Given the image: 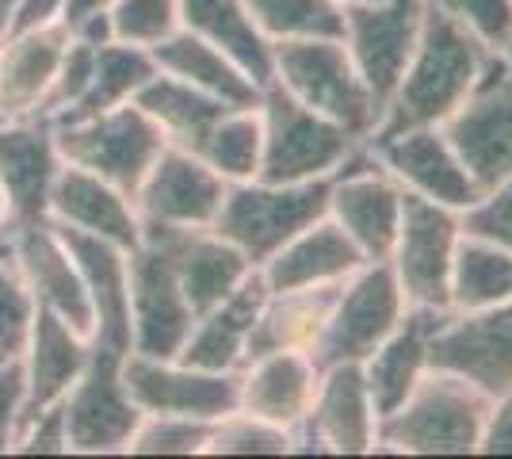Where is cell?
Wrapping results in <instances>:
<instances>
[{"label": "cell", "instance_id": "34", "mask_svg": "<svg viewBox=\"0 0 512 459\" xmlns=\"http://www.w3.org/2000/svg\"><path fill=\"white\" fill-rule=\"evenodd\" d=\"M512 299V253L486 238L463 234L451 264V314H474Z\"/></svg>", "mask_w": 512, "mask_h": 459}, {"label": "cell", "instance_id": "41", "mask_svg": "<svg viewBox=\"0 0 512 459\" xmlns=\"http://www.w3.org/2000/svg\"><path fill=\"white\" fill-rule=\"evenodd\" d=\"M111 39L153 50L172 31H180V4L176 0H115L107 8Z\"/></svg>", "mask_w": 512, "mask_h": 459}, {"label": "cell", "instance_id": "49", "mask_svg": "<svg viewBox=\"0 0 512 459\" xmlns=\"http://www.w3.org/2000/svg\"><path fill=\"white\" fill-rule=\"evenodd\" d=\"M115 0H69V12H65V27L77 20H85V16H92V12H107Z\"/></svg>", "mask_w": 512, "mask_h": 459}, {"label": "cell", "instance_id": "2", "mask_svg": "<svg viewBox=\"0 0 512 459\" xmlns=\"http://www.w3.org/2000/svg\"><path fill=\"white\" fill-rule=\"evenodd\" d=\"M490 414V394L444 368L406 394L402 406L379 417L375 452L390 456H474Z\"/></svg>", "mask_w": 512, "mask_h": 459}, {"label": "cell", "instance_id": "43", "mask_svg": "<svg viewBox=\"0 0 512 459\" xmlns=\"http://www.w3.org/2000/svg\"><path fill=\"white\" fill-rule=\"evenodd\" d=\"M65 31H69V27H65ZM96 50H100L96 43L69 35L62 66H58L54 88H50V100H46V111H43L46 119H62V115H69V111L81 104L88 81H92V69H96Z\"/></svg>", "mask_w": 512, "mask_h": 459}, {"label": "cell", "instance_id": "44", "mask_svg": "<svg viewBox=\"0 0 512 459\" xmlns=\"http://www.w3.org/2000/svg\"><path fill=\"white\" fill-rule=\"evenodd\" d=\"M459 219H463V234L486 238L512 253V173L486 188Z\"/></svg>", "mask_w": 512, "mask_h": 459}, {"label": "cell", "instance_id": "40", "mask_svg": "<svg viewBox=\"0 0 512 459\" xmlns=\"http://www.w3.org/2000/svg\"><path fill=\"white\" fill-rule=\"evenodd\" d=\"M35 314H39V306L23 284L12 253L0 249V364H12L23 356L31 326H35Z\"/></svg>", "mask_w": 512, "mask_h": 459}, {"label": "cell", "instance_id": "16", "mask_svg": "<svg viewBox=\"0 0 512 459\" xmlns=\"http://www.w3.org/2000/svg\"><path fill=\"white\" fill-rule=\"evenodd\" d=\"M123 379L130 398L142 414H172V417H218L237 410V372H207L184 360H157V356H123Z\"/></svg>", "mask_w": 512, "mask_h": 459}, {"label": "cell", "instance_id": "15", "mask_svg": "<svg viewBox=\"0 0 512 459\" xmlns=\"http://www.w3.org/2000/svg\"><path fill=\"white\" fill-rule=\"evenodd\" d=\"M226 188L230 184L214 173L199 153L184 150V146H165L130 199H134L142 226L207 230L218 219Z\"/></svg>", "mask_w": 512, "mask_h": 459}, {"label": "cell", "instance_id": "30", "mask_svg": "<svg viewBox=\"0 0 512 459\" xmlns=\"http://www.w3.org/2000/svg\"><path fill=\"white\" fill-rule=\"evenodd\" d=\"M153 62H157L161 73L180 77V81H188L199 92H211V96H218L230 108H256L260 88H264L256 85L226 50H218L214 43L199 39V35L184 31V27L172 31L165 43L153 46Z\"/></svg>", "mask_w": 512, "mask_h": 459}, {"label": "cell", "instance_id": "42", "mask_svg": "<svg viewBox=\"0 0 512 459\" xmlns=\"http://www.w3.org/2000/svg\"><path fill=\"white\" fill-rule=\"evenodd\" d=\"M448 12L459 27H467L490 54H501L512 43V0H428Z\"/></svg>", "mask_w": 512, "mask_h": 459}, {"label": "cell", "instance_id": "17", "mask_svg": "<svg viewBox=\"0 0 512 459\" xmlns=\"http://www.w3.org/2000/svg\"><path fill=\"white\" fill-rule=\"evenodd\" d=\"M367 150L409 196L432 199L459 215L482 196L478 184L463 169L455 146L448 142L444 127H409L398 134H383V138H371Z\"/></svg>", "mask_w": 512, "mask_h": 459}, {"label": "cell", "instance_id": "29", "mask_svg": "<svg viewBox=\"0 0 512 459\" xmlns=\"http://www.w3.org/2000/svg\"><path fill=\"white\" fill-rule=\"evenodd\" d=\"M264 295L268 287L260 280V272H253L230 299L195 314L192 333L184 349L176 352V360L207 372H237L249 360V337H253V322L264 306Z\"/></svg>", "mask_w": 512, "mask_h": 459}, {"label": "cell", "instance_id": "53", "mask_svg": "<svg viewBox=\"0 0 512 459\" xmlns=\"http://www.w3.org/2000/svg\"><path fill=\"white\" fill-rule=\"evenodd\" d=\"M337 4H341V8H344V4H360V0H337Z\"/></svg>", "mask_w": 512, "mask_h": 459}, {"label": "cell", "instance_id": "4", "mask_svg": "<svg viewBox=\"0 0 512 459\" xmlns=\"http://www.w3.org/2000/svg\"><path fill=\"white\" fill-rule=\"evenodd\" d=\"M272 81L299 104L341 123L348 134L367 142L379 127L375 100L352 66L341 39H287L272 43Z\"/></svg>", "mask_w": 512, "mask_h": 459}, {"label": "cell", "instance_id": "18", "mask_svg": "<svg viewBox=\"0 0 512 459\" xmlns=\"http://www.w3.org/2000/svg\"><path fill=\"white\" fill-rule=\"evenodd\" d=\"M8 253L20 268L35 306L92 337V303H88L81 268L73 261L62 230L54 222L16 226L12 241H8Z\"/></svg>", "mask_w": 512, "mask_h": 459}, {"label": "cell", "instance_id": "9", "mask_svg": "<svg viewBox=\"0 0 512 459\" xmlns=\"http://www.w3.org/2000/svg\"><path fill=\"white\" fill-rule=\"evenodd\" d=\"M123 356L127 352L92 341L85 372L62 398L69 456H127L130 437L146 414L127 391Z\"/></svg>", "mask_w": 512, "mask_h": 459}, {"label": "cell", "instance_id": "10", "mask_svg": "<svg viewBox=\"0 0 512 459\" xmlns=\"http://www.w3.org/2000/svg\"><path fill=\"white\" fill-rule=\"evenodd\" d=\"M428 0H360L344 4L341 43L352 54V66L363 77V85L375 100V111L383 119L394 88L406 73L413 46L421 39Z\"/></svg>", "mask_w": 512, "mask_h": 459}, {"label": "cell", "instance_id": "54", "mask_svg": "<svg viewBox=\"0 0 512 459\" xmlns=\"http://www.w3.org/2000/svg\"><path fill=\"white\" fill-rule=\"evenodd\" d=\"M0 39H4V27H0Z\"/></svg>", "mask_w": 512, "mask_h": 459}, {"label": "cell", "instance_id": "8", "mask_svg": "<svg viewBox=\"0 0 512 459\" xmlns=\"http://www.w3.org/2000/svg\"><path fill=\"white\" fill-rule=\"evenodd\" d=\"M195 310L180 287L176 261L161 230L142 226L130 249V352L169 360L184 349Z\"/></svg>", "mask_w": 512, "mask_h": 459}, {"label": "cell", "instance_id": "51", "mask_svg": "<svg viewBox=\"0 0 512 459\" xmlns=\"http://www.w3.org/2000/svg\"><path fill=\"white\" fill-rule=\"evenodd\" d=\"M16 4H20V0H0V27H4V23L12 20V12H16Z\"/></svg>", "mask_w": 512, "mask_h": 459}, {"label": "cell", "instance_id": "24", "mask_svg": "<svg viewBox=\"0 0 512 459\" xmlns=\"http://www.w3.org/2000/svg\"><path fill=\"white\" fill-rule=\"evenodd\" d=\"M444 318H448V310L409 306L398 329L360 364L379 417L390 414L394 406H402L406 394L432 372V341L444 326Z\"/></svg>", "mask_w": 512, "mask_h": 459}, {"label": "cell", "instance_id": "47", "mask_svg": "<svg viewBox=\"0 0 512 459\" xmlns=\"http://www.w3.org/2000/svg\"><path fill=\"white\" fill-rule=\"evenodd\" d=\"M478 452L482 456H512V387L490 398V414H486Z\"/></svg>", "mask_w": 512, "mask_h": 459}, {"label": "cell", "instance_id": "36", "mask_svg": "<svg viewBox=\"0 0 512 459\" xmlns=\"http://www.w3.org/2000/svg\"><path fill=\"white\" fill-rule=\"evenodd\" d=\"M199 157L211 165L226 184H245L260 176V157H264V123L256 108H230L211 134L203 138Z\"/></svg>", "mask_w": 512, "mask_h": 459}, {"label": "cell", "instance_id": "28", "mask_svg": "<svg viewBox=\"0 0 512 459\" xmlns=\"http://www.w3.org/2000/svg\"><path fill=\"white\" fill-rule=\"evenodd\" d=\"M363 264V253L348 241L337 222L318 219L302 234L276 249L268 261L260 264V280L268 291H295V287H333L344 284Z\"/></svg>", "mask_w": 512, "mask_h": 459}, {"label": "cell", "instance_id": "20", "mask_svg": "<svg viewBox=\"0 0 512 459\" xmlns=\"http://www.w3.org/2000/svg\"><path fill=\"white\" fill-rule=\"evenodd\" d=\"M432 368L470 379L474 387L501 394L512 387V299L474 314H451L432 341Z\"/></svg>", "mask_w": 512, "mask_h": 459}, {"label": "cell", "instance_id": "14", "mask_svg": "<svg viewBox=\"0 0 512 459\" xmlns=\"http://www.w3.org/2000/svg\"><path fill=\"white\" fill-rule=\"evenodd\" d=\"M375 437L379 410L360 364L321 368L310 414L295 429V456H371Z\"/></svg>", "mask_w": 512, "mask_h": 459}, {"label": "cell", "instance_id": "33", "mask_svg": "<svg viewBox=\"0 0 512 459\" xmlns=\"http://www.w3.org/2000/svg\"><path fill=\"white\" fill-rule=\"evenodd\" d=\"M134 104L153 119V127L165 134L169 146H184V150H199L203 138L211 134V127L230 111V104H222L211 92H199L180 77L169 73H153L142 85V92L134 96Z\"/></svg>", "mask_w": 512, "mask_h": 459}, {"label": "cell", "instance_id": "21", "mask_svg": "<svg viewBox=\"0 0 512 459\" xmlns=\"http://www.w3.org/2000/svg\"><path fill=\"white\" fill-rule=\"evenodd\" d=\"M46 222H54L58 230H69V234L115 241L123 249H134L142 238V219L134 211L130 192L77 165H62L54 192H50Z\"/></svg>", "mask_w": 512, "mask_h": 459}, {"label": "cell", "instance_id": "27", "mask_svg": "<svg viewBox=\"0 0 512 459\" xmlns=\"http://www.w3.org/2000/svg\"><path fill=\"white\" fill-rule=\"evenodd\" d=\"M150 230H161V238L169 241L176 276H180V287H184L195 314H203V310L218 306L222 299H230L237 287L256 272V264L237 249L234 241L214 234L211 226L207 230L150 226Z\"/></svg>", "mask_w": 512, "mask_h": 459}, {"label": "cell", "instance_id": "52", "mask_svg": "<svg viewBox=\"0 0 512 459\" xmlns=\"http://www.w3.org/2000/svg\"><path fill=\"white\" fill-rule=\"evenodd\" d=\"M505 62L512 66V43H509V50H505Z\"/></svg>", "mask_w": 512, "mask_h": 459}, {"label": "cell", "instance_id": "39", "mask_svg": "<svg viewBox=\"0 0 512 459\" xmlns=\"http://www.w3.org/2000/svg\"><path fill=\"white\" fill-rule=\"evenodd\" d=\"M211 425L199 417L146 414L130 437L127 456H207Z\"/></svg>", "mask_w": 512, "mask_h": 459}, {"label": "cell", "instance_id": "3", "mask_svg": "<svg viewBox=\"0 0 512 459\" xmlns=\"http://www.w3.org/2000/svg\"><path fill=\"white\" fill-rule=\"evenodd\" d=\"M256 111L264 123V157L256 180H272V184L329 180L363 146L356 134L299 104L276 81L260 88Z\"/></svg>", "mask_w": 512, "mask_h": 459}, {"label": "cell", "instance_id": "38", "mask_svg": "<svg viewBox=\"0 0 512 459\" xmlns=\"http://www.w3.org/2000/svg\"><path fill=\"white\" fill-rule=\"evenodd\" d=\"M207 456H295V433L234 410L211 425Z\"/></svg>", "mask_w": 512, "mask_h": 459}, {"label": "cell", "instance_id": "35", "mask_svg": "<svg viewBox=\"0 0 512 459\" xmlns=\"http://www.w3.org/2000/svg\"><path fill=\"white\" fill-rule=\"evenodd\" d=\"M157 73L153 62V50L146 46H130L111 39L96 50V69H92V81H88L81 104L69 111V115H96V111H111L134 104V96L142 92V85Z\"/></svg>", "mask_w": 512, "mask_h": 459}, {"label": "cell", "instance_id": "7", "mask_svg": "<svg viewBox=\"0 0 512 459\" xmlns=\"http://www.w3.org/2000/svg\"><path fill=\"white\" fill-rule=\"evenodd\" d=\"M406 291L398 287L386 261H363L341 287L329 306V318L314 345V364H363L371 352L406 318Z\"/></svg>", "mask_w": 512, "mask_h": 459}, {"label": "cell", "instance_id": "12", "mask_svg": "<svg viewBox=\"0 0 512 459\" xmlns=\"http://www.w3.org/2000/svg\"><path fill=\"white\" fill-rule=\"evenodd\" d=\"M478 192L512 173V69L493 58L467 100L440 123Z\"/></svg>", "mask_w": 512, "mask_h": 459}, {"label": "cell", "instance_id": "55", "mask_svg": "<svg viewBox=\"0 0 512 459\" xmlns=\"http://www.w3.org/2000/svg\"><path fill=\"white\" fill-rule=\"evenodd\" d=\"M509 69H512V66H509Z\"/></svg>", "mask_w": 512, "mask_h": 459}, {"label": "cell", "instance_id": "45", "mask_svg": "<svg viewBox=\"0 0 512 459\" xmlns=\"http://www.w3.org/2000/svg\"><path fill=\"white\" fill-rule=\"evenodd\" d=\"M12 456H69V429H65L62 402L23 417L20 429H16Z\"/></svg>", "mask_w": 512, "mask_h": 459}, {"label": "cell", "instance_id": "23", "mask_svg": "<svg viewBox=\"0 0 512 459\" xmlns=\"http://www.w3.org/2000/svg\"><path fill=\"white\" fill-rule=\"evenodd\" d=\"M65 46H69L65 23L35 27V31H4L0 39V119L43 115Z\"/></svg>", "mask_w": 512, "mask_h": 459}, {"label": "cell", "instance_id": "48", "mask_svg": "<svg viewBox=\"0 0 512 459\" xmlns=\"http://www.w3.org/2000/svg\"><path fill=\"white\" fill-rule=\"evenodd\" d=\"M69 0H20L12 20L4 23V31H35V27H54L65 23Z\"/></svg>", "mask_w": 512, "mask_h": 459}, {"label": "cell", "instance_id": "31", "mask_svg": "<svg viewBox=\"0 0 512 459\" xmlns=\"http://www.w3.org/2000/svg\"><path fill=\"white\" fill-rule=\"evenodd\" d=\"M337 287H295V291H268L253 322L249 356L264 352H314Z\"/></svg>", "mask_w": 512, "mask_h": 459}, {"label": "cell", "instance_id": "19", "mask_svg": "<svg viewBox=\"0 0 512 459\" xmlns=\"http://www.w3.org/2000/svg\"><path fill=\"white\" fill-rule=\"evenodd\" d=\"M62 165L65 157L58 150L54 119H0V188L8 196L12 226L46 222L50 192Z\"/></svg>", "mask_w": 512, "mask_h": 459}, {"label": "cell", "instance_id": "13", "mask_svg": "<svg viewBox=\"0 0 512 459\" xmlns=\"http://www.w3.org/2000/svg\"><path fill=\"white\" fill-rule=\"evenodd\" d=\"M406 188L371 157L367 142L329 180V219L341 226L363 261H386L402 226Z\"/></svg>", "mask_w": 512, "mask_h": 459}, {"label": "cell", "instance_id": "22", "mask_svg": "<svg viewBox=\"0 0 512 459\" xmlns=\"http://www.w3.org/2000/svg\"><path fill=\"white\" fill-rule=\"evenodd\" d=\"M321 368L310 352H264L237 368V410L295 433L318 391Z\"/></svg>", "mask_w": 512, "mask_h": 459}, {"label": "cell", "instance_id": "26", "mask_svg": "<svg viewBox=\"0 0 512 459\" xmlns=\"http://www.w3.org/2000/svg\"><path fill=\"white\" fill-rule=\"evenodd\" d=\"M88 356H92V337L73 329L69 322L39 310L35 326L27 337V349L20 356L23 368V417L62 402L69 387L81 379Z\"/></svg>", "mask_w": 512, "mask_h": 459}, {"label": "cell", "instance_id": "1", "mask_svg": "<svg viewBox=\"0 0 512 459\" xmlns=\"http://www.w3.org/2000/svg\"><path fill=\"white\" fill-rule=\"evenodd\" d=\"M493 58H501V54H490L467 27L451 20L448 12H440L436 4H425L421 39L413 46V58H409L406 73L394 88L390 104L383 108V119L371 138L409 131V127H440L474 92Z\"/></svg>", "mask_w": 512, "mask_h": 459}, {"label": "cell", "instance_id": "25", "mask_svg": "<svg viewBox=\"0 0 512 459\" xmlns=\"http://www.w3.org/2000/svg\"><path fill=\"white\" fill-rule=\"evenodd\" d=\"M92 303V341L130 352V249L62 230Z\"/></svg>", "mask_w": 512, "mask_h": 459}, {"label": "cell", "instance_id": "11", "mask_svg": "<svg viewBox=\"0 0 512 459\" xmlns=\"http://www.w3.org/2000/svg\"><path fill=\"white\" fill-rule=\"evenodd\" d=\"M459 238H463L459 211L406 192L402 226H398V238H394L386 264H390L398 287L406 291L409 306L448 310L451 264H455Z\"/></svg>", "mask_w": 512, "mask_h": 459}, {"label": "cell", "instance_id": "46", "mask_svg": "<svg viewBox=\"0 0 512 459\" xmlns=\"http://www.w3.org/2000/svg\"><path fill=\"white\" fill-rule=\"evenodd\" d=\"M20 421H23V368L20 360H12V364H0V456H12Z\"/></svg>", "mask_w": 512, "mask_h": 459}, {"label": "cell", "instance_id": "32", "mask_svg": "<svg viewBox=\"0 0 512 459\" xmlns=\"http://www.w3.org/2000/svg\"><path fill=\"white\" fill-rule=\"evenodd\" d=\"M180 27L226 50L256 85L272 81V43L260 35L245 0H176Z\"/></svg>", "mask_w": 512, "mask_h": 459}, {"label": "cell", "instance_id": "37", "mask_svg": "<svg viewBox=\"0 0 512 459\" xmlns=\"http://www.w3.org/2000/svg\"><path fill=\"white\" fill-rule=\"evenodd\" d=\"M268 43L287 39H341L344 8L337 0H245Z\"/></svg>", "mask_w": 512, "mask_h": 459}, {"label": "cell", "instance_id": "6", "mask_svg": "<svg viewBox=\"0 0 512 459\" xmlns=\"http://www.w3.org/2000/svg\"><path fill=\"white\" fill-rule=\"evenodd\" d=\"M54 134L65 165L104 176L130 196L142 184V176L150 173L157 153L169 146L165 134L153 127V119L138 104L96 115H62L54 119Z\"/></svg>", "mask_w": 512, "mask_h": 459}, {"label": "cell", "instance_id": "50", "mask_svg": "<svg viewBox=\"0 0 512 459\" xmlns=\"http://www.w3.org/2000/svg\"><path fill=\"white\" fill-rule=\"evenodd\" d=\"M12 211H8V196H4V188H0V249H8V241H12Z\"/></svg>", "mask_w": 512, "mask_h": 459}, {"label": "cell", "instance_id": "5", "mask_svg": "<svg viewBox=\"0 0 512 459\" xmlns=\"http://www.w3.org/2000/svg\"><path fill=\"white\" fill-rule=\"evenodd\" d=\"M329 180H306V184L245 180V184H230L211 230L226 241H234L237 249L260 268L295 234H302L306 226H314L329 215Z\"/></svg>", "mask_w": 512, "mask_h": 459}]
</instances>
